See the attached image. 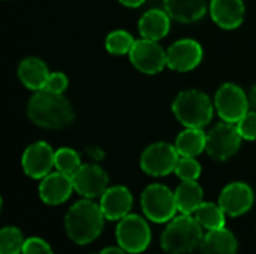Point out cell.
I'll list each match as a JSON object with an SVG mask.
<instances>
[{"label": "cell", "mask_w": 256, "mask_h": 254, "mask_svg": "<svg viewBox=\"0 0 256 254\" xmlns=\"http://www.w3.org/2000/svg\"><path fill=\"white\" fill-rule=\"evenodd\" d=\"M27 115L30 121L39 127L58 130L74 121L72 105L63 94H54L45 90L34 91L27 103Z\"/></svg>", "instance_id": "cell-1"}, {"label": "cell", "mask_w": 256, "mask_h": 254, "mask_svg": "<svg viewBox=\"0 0 256 254\" xmlns=\"http://www.w3.org/2000/svg\"><path fill=\"white\" fill-rule=\"evenodd\" d=\"M105 216L100 205L92 199L75 202L64 216V228L68 237L80 246L93 243L104 229Z\"/></svg>", "instance_id": "cell-2"}, {"label": "cell", "mask_w": 256, "mask_h": 254, "mask_svg": "<svg viewBox=\"0 0 256 254\" xmlns=\"http://www.w3.org/2000/svg\"><path fill=\"white\" fill-rule=\"evenodd\" d=\"M202 226L190 214L172 219L162 234L160 246L170 254H186L196 250L204 238Z\"/></svg>", "instance_id": "cell-3"}, {"label": "cell", "mask_w": 256, "mask_h": 254, "mask_svg": "<svg viewBox=\"0 0 256 254\" xmlns=\"http://www.w3.org/2000/svg\"><path fill=\"white\" fill-rule=\"evenodd\" d=\"M214 109V102L200 90H184L172 102V112L184 127H206L213 120Z\"/></svg>", "instance_id": "cell-4"}, {"label": "cell", "mask_w": 256, "mask_h": 254, "mask_svg": "<svg viewBox=\"0 0 256 254\" xmlns=\"http://www.w3.org/2000/svg\"><path fill=\"white\" fill-rule=\"evenodd\" d=\"M141 208L154 223L171 222L177 211L176 195L164 184H150L141 195Z\"/></svg>", "instance_id": "cell-5"}, {"label": "cell", "mask_w": 256, "mask_h": 254, "mask_svg": "<svg viewBox=\"0 0 256 254\" xmlns=\"http://www.w3.org/2000/svg\"><path fill=\"white\" fill-rule=\"evenodd\" d=\"M214 108L222 121L238 123L250 108V100L246 91L232 82L220 85L214 94Z\"/></svg>", "instance_id": "cell-6"}, {"label": "cell", "mask_w": 256, "mask_h": 254, "mask_svg": "<svg viewBox=\"0 0 256 254\" xmlns=\"http://www.w3.org/2000/svg\"><path fill=\"white\" fill-rule=\"evenodd\" d=\"M116 238L118 246L128 253H142L152 241V232L147 222L136 214H128L116 228Z\"/></svg>", "instance_id": "cell-7"}, {"label": "cell", "mask_w": 256, "mask_h": 254, "mask_svg": "<svg viewBox=\"0 0 256 254\" xmlns=\"http://www.w3.org/2000/svg\"><path fill=\"white\" fill-rule=\"evenodd\" d=\"M242 135L236 123L222 121L207 133V154L218 162L231 159L242 147Z\"/></svg>", "instance_id": "cell-8"}, {"label": "cell", "mask_w": 256, "mask_h": 254, "mask_svg": "<svg viewBox=\"0 0 256 254\" xmlns=\"http://www.w3.org/2000/svg\"><path fill=\"white\" fill-rule=\"evenodd\" d=\"M180 154L168 142H154L148 145L140 159L141 169L150 177H165L176 171Z\"/></svg>", "instance_id": "cell-9"}, {"label": "cell", "mask_w": 256, "mask_h": 254, "mask_svg": "<svg viewBox=\"0 0 256 254\" xmlns=\"http://www.w3.org/2000/svg\"><path fill=\"white\" fill-rule=\"evenodd\" d=\"M129 58L135 69L147 75H156L166 67V51L158 43V40L144 37L135 40Z\"/></svg>", "instance_id": "cell-10"}, {"label": "cell", "mask_w": 256, "mask_h": 254, "mask_svg": "<svg viewBox=\"0 0 256 254\" xmlns=\"http://www.w3.org/2000/svg\"><path fill=\"white\" fill-rule=\"evenodd\" d=\"M54 159H56V151L52 147L45 142V141H36L30 144L21 157V166L26 172L33 180H42L48 174H51V169L54 166Z\"/></svg>", "instance_id": "cell-11"}, {"label": "cell", "mask_w": 256, "mask_h": 254, "mask_svg": "<svg viewBox=\"0 0 256 254\" xmlns=\"http://www.w3.org/2000/svg\"><path fill=\"white\" fill-rule=\"evenodd\" d=\"M74 189L78 195L93 199L99 198L108 189L110 177L108 174L96 163H86L72 175Z\"/></svg>", "instance_id": "cell-12"}, {"label": "cell", "mask_w": 256, "mask_h": 254, "mask_svg": "<svg viewBox=\"0 0 256 254\" xmlns=\"http://www.w3.org/2000/svg\"><path fill=\"white\" fill-rule=\"evenodd\" d=\"M202 46L194 39L176 40L166 51V66L176 72H190L202 61Z\"/></svg>", "instance_id": "cell-13"}, {"label": "cell", "mask_w": 256, "mask_h": 254, "mask_svg": "<svg viewBox=\"0 0 256 254\" xmlns=\"http://www.w3.org/2000/svg\"><path fill=\"white\" fill-rule=\"evenodd\" d=\"M219 205L230 217L246 214L254 205V190L249 184L236 181L224 187L219 195Z\"/></svg>", "instance_id": "cell-14"}, {"label": "cell", "mask_w": 256, "mask_h": 254, "mask_svg": "<svg viewBox=\"0 0 256 254\" xmlns=\"http://www.w3.org/2000/svg\"><path fill=\"white\" fill-rule=\"evenodd\" d=\"M72 177L63 172H51L40 180L39 198L46 205H60L66 202L74 192Z\"/></svg>", "instance_id": "cell-15"}, {"label": "cell", "mask_w": 256, "mask_h": 254, "mask_svg": "<svg viewBox=\"0 0 256 254\" xmlns=\"http://www.w3.org/2000/svg\"><path fill=\"white\" fill-rule=\"evenodd\" d=\"M134 198L128 187L124 186H114L105 190L100 196V210L106 220L116 222L122 220L129 214L132 210Z\"/></svg>", "instance_id": "cell-16"}, {"label": "cell", "mask_w": 256, "mask_h": 254, "mask_svg": "<svg viewBox=\"0 0 256 254\" xmlns=\"http://www.w3.org/2000/svg\"><path fill=\"white\" fill-rule=\"evenodd\" d=\"M212 19L225 30H234L244 21L246 7L243 0H212L210 1Z\"/></svg>", "instance_id": "cell-17"}, {"label": "cell", "mask_w": 256, "mask_h": 254, "mask_svg": "<svg viewBox=\"0 0 256 254\" xmlns=\"http://www.w3.org/2000/svg\"><path fill=\"white\" fill-rule=\"evenodd\" d=\"M50 73L45 61L38 57H27L18 64V78L21 84L32 91L44 90Z\"/></svg>", "instance_id": "cell-18"}, {"label": "cell", "mask_w": 256, "mask_h": 254, "mask_svg": "<svg viewBox=\"0 0 256 254\" xmlns=\"http://www.w3.org/2000/svg\"><path fill=\"white\" fill-rule=\"evenodd\" d=\"M171 28V16L164 9H150L138 21V31L141 37L150 40L164 39Z\"/></svg>", "instance_id": "cell-19"}, {"label": "cell", "mask_w": 256, "mask_h": 254, "mask_svg": "<svg viewBox=\"0 0 256 254\" xmlns=\"http://www.w3.org/2000/svg\"><path fill=\"white\" fill-rule=\"evenodd\" d=\"M164 9L171 19L189 24L201 19L207 12V0H164Z\"/></svg>", "instance_id": "cell-20"}, {"label": "cell", "mask_w": 256, "mask_h": 254, "mask_svg": "<svg viewBox=\"0 0 256 254\" xmlns=\"http://www.w3.org/2000/svg\"><path fill=\"white\" fill-rule=\"evenodd\" d=\"M238 244L234 234L225 228L208 231L200 246L201 254H236Z\"/></svg>", "instance_id": "cell-21"}, {"label": "cell", "mask_w": 256, "mask_h": 254, "mask_svg": "<svg viewBox=\"0 0 256 254\" xmlns=\"http://www.w3.org/2000/svg\"><path fill=\"white\" fill-rule=\"evenodd\" d=\"M174 147L180 157H196L207 147V133L202 129L186 127L174 142Z\"/></svg>", "instance_id": "cell-22"}, {"label": "cell", "mask_w": 256, "mask_h": 254, "mask_svg": "<svg viewBox=\"0 0 256 254\" xmlns=\"http://www.w3.org/2000/svg\"><path fill=\"white\" fill-rule=\"evenodd\" d=\"M177 211L182 214H195L198 207L204 202L202 187L196 181H183L174 192Z\"/></svg>", "instance_id": "cell-23"}, {"label": "cell", "mask_w": 256, "mask_h": 254, "mask_svg": "<svg viewBox=\"0 0 256 254\" xmlns=\"http://www.w3.org/2000/svg\"><path fill=\"white\" fill-rule=\"evenodd\" d=\"M225 211L220 205L213 202H202L195 211V219L207 231H216L225 228Z\"/></svg>", "instance_id": "cell-24"}, {"label": "cell", "mask_w": 256, "mask_h": 254, "mask_svg": "<svg viewBox=\"0 0 256 254\" xmlns=\"http://www.w3.org/2000/svg\"><path fill=\"white\" fill-rule=\"evenodd\" d=\"M135 43L134 36L126 30H114L105 39V48L110 54L123 55L129 54Z\"/></svg>", "instance_id": "cell-25"}, {"label": "cell", "mask_w": 256, "mask_h": 254, "mask_svg": "<svg viewBox=\"0 0 256 254\" xmlns=\"http://www.w3.org/2000/svg\"><path fill=\"white\" fill-rule=\"evenodd\" d=\"M24 243L26 240L20 229L6 226L0 231V254H21Z\"/></svg>", "instance_id": "cell-26"}, {"label": "cell", "mask_w": 256, "mask_h": 254, "mask_svg": "<svg viewBox=\"0 0 256 254\" xmlns=\"http://www.w3.org/2000/svg\"><path fill=\"white\" fill-rule=\"evenodd\" d=\"M81 157L80 154L68 147L58 148L56 151V159H54V166L58 172H63L69 177H72L80 168H81Z\"/></svg>", "instance_id": "cell-27"}, {"label": "cell", "mask_w": 256, "mask_h": 254, "mask_svg": "<svg viewBox=\"0 0 256 254\" xmlns=\"http://www.w3.org/2000/svg\"><path fill=\"white\" fill-rule=\"evenodd\" d=\"M174 172L182 181H196L201 175V165L195 157H180Z\"/></svg>", "instance_id": "cell-28"}, {"label": "cell", "mask_w": 256, "mask_h": 254, "mask_svg": "<svg viewBox=\"0 0 256 254\" xmlns=\"http://www.w3.org/2000/svg\"><path fill=\"white\" fill-rule=\"evenodd\" d=\"M238 132L243 139L246 141H256V111H249L238 123Z\"/></svg>", "instance_id": "cell-29"}, {"label": "cell", "mask_w": 256, "mask_h": 254, "mask_svg": "<svg viewBox=\"0 0 256 254\" xmlns=\"http://www.w3.org/2000/svg\"><path fill=\"white\" fill-rule=\"evenodd\" d=\"M68 84H69L68 76L63 72H51L44 90L54 94H63L64 90L68 88Z\"/></svg>", "instance_id": "cell-30"}, {"label": "cell", "mask_w": 256, "mask_h": 254, "mask_svg": "<svg viewBox=\"0 0 256 254\" xmlns=\"http://www.w3.org/2000/svg\"><path fill=\"white\" fill-rule=\"evenodd\" d=\"M21 254H54L50 244L45 243L42 238L38 237H32L27 238L22 247V253Z\"/></svg>", "instance_id": "cell-31"}, {"label": "cell", "mask_w": 256, "mask_h": 254, "mask_svg": "<svg viewBox=\"0 0 256 254\" xmlns=\"http://www.w3.org/2000/svg\"><path fill=\"white\" fill-rule=\"evenodd\" d=\"M86 151H87L88 157H90V159H93V160H102V159H104V156H105L104 150H102V148H99V147H96V145L88 147Z\"/></svg>", "instance_id": "cell-32"}, {"label": "cell", "mask_w": 256, "mask_h": 254, "mask_svg": "<svg viewBox=\"0 0 256 254\" xmlns=\"http://www.w3.org/2000/svg\"><path fill=\"white\" fill-rule=\"evenodd\" d=\"M99 254H129L126 250H123L120 246L118 247H106V249H104L102 252Z\"/></svg>", "instance_id": "cell-33"}, {"label": "cell", "mask_w": 256, "mask_h": 254, "mask_svg": "<svg viewBox=\"0 0 256 254\" xmlns=\"http://www.w3.org/2000/svg\"><path fill=\"white\" fill-rule=\"evenodd\" d=\"M123 6H128V7H140L141 4L146 3V0H118Z\"/></svg>", "instance_id": "cell-34"}, {"label": "cell", "mask_w": 256, "mask_h": 254, "mask_svg": "<svg viewBox=\"0 0 256 254\" xmlns=\"http://www.w3.org/2000/svg\"><path fill=\"white\" fill-rule=\"evenodd\" d=\"M249 100H250V106L254 108V111H256V85L252 88V90H250Z\"/></svg>", "instance_id": "cell-35"}]
</instances>
